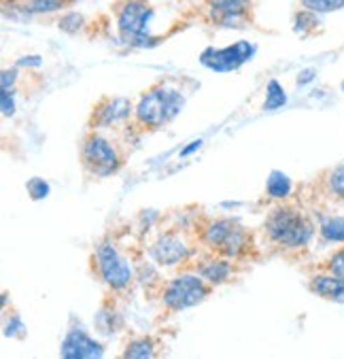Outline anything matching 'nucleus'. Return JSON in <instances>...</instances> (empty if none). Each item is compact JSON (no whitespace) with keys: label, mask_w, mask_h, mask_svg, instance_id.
<instances>
[{"label":"nucleus","mask_w":344,"mask_h":359,"mask_svg":"<svg viewBox=\"0 0 344 359\" xmlns=\"http://www.w3.org/2000/svg\"><path fill=\"white\" fill-rule=\"evenodd\" d=\"M183 270H189V272H195L200 274L204 280H209L213 287H219V285H228L232 283L240 272L247 270V266L242 264H236L232 259H226V257H219L215 253H209V251H200L195 253L185 266H181Z\"/></svg>","instance_id":"9"},{"label":"nucleus","mask_w":344,"mask_h":359,"mask_svg":"<svg viewBox=\"0 0 344 359\" xmlns=\"http://www.w3.org/2000/svg\"><path fill=\"white\" fill-rule=\"evenodd\" d=\"M92 270L94 276L106 285L113 296H123L134 283L132 264L119 253L111 238H100L92 251Z\"/></svg>","instance_id":"5"},{"label":"nucleus","mask_w":344,"mask_h":359,"mask_svg":"<svg viewBox=\"0 0 344 359\" xmlns=\"http://www.w3.org/2000/svg\"><path fill=\"white\" fill-rule=\"evenodd\" d=\"M115 15H117V30L130 45L151 47L158 43V39L147 34L149 22L153 18V9L149 7L147 0H117Z\"/></svg>","instance_id":"7"},{"label":"nucleus","mask_w":344,"mask_h":359,"mask_svg":"<svg viewBox=\"0 0 344 359\" xmlns=\"http://www.w3.org/2000/svg\"><path fill=\"white\" fill-rule=\"evenodd\" d=\"M308 290H310V294H315L321 300L344 304V278H340L336 274L319 270L317 274H312L308 278Z\"/></svg>","instance_id":"14"},{"label":"nucleus","mask_w":344,"mask_h":359,"mask_svg":"<svg viewBox=\"0 0 344 359\" xmlns=\"http://www.w3.org/2000/svg\"><path fill=\"white\" fill-rule=\"evenodd\" d=\"M162 353V344L156 336L151 334H141V336H132L121 351L123 359H151Z\"/></svg>","instance_id":"15"},{"label":"nucleus","mask_w":344,"mask_h":359,"mask_svg":"<svg viewBox=\"0 0 344 359\" xmlns=\"http://www.w3.org/2000/svg\"><path fill=\"white\" fill-rule=\"evenodd\" d=\"M287 102V96H285V90L281 88L279 81H270L268 88H266V102H263V111H277L281 109L283 104Z\"/></svg>","instance_id":"21"},{"label":"nucleus","mask_w":344,"mask_h":359,"mask_svg":"<svg viewBox=\"0 0 344 359\" xmlns=\"http://www.w3.org/2000/svg\"><path fill=\"white\" fill-rule=\"evenodd\" d=\"M319 234L325 243H344V217H327L319 226Z\"/></svg>","instance_id":"20"},{"label":"nucleus","mask_w":344,"mask_h":359,"mask_svg":"<svg viewBox=\"0 0 344 359\" xmlns=\"http://www.w3.org/2000/svg\"><path fill=\"white\" fill-rule=\"evenodd\" d=\"M83 28V15L71 11V13H66L62 20H60V30L68 32V34H77L79 30Z\"/></svg>","instance_id":"24"},{"label":"nucleus","mask_w":344,"mask_h":359,"mask_svg":"<svg viewBox=\"0 0 344 359\" xmlns=\"http://www.w3.org/2000/svg\"><path fill=\"white\" fill-rule=\"evenodd\" d=\"M185 96L166 81H160L145 90L134 104V115L128 121V134L145 136L149 132L166 128L183 109Z\"/></svg>","instance_id":"3"},{"label":"nucleus","mask_w":344,"mask_h":359,"mask_svg":"<svg viewBox=\"0 0 344 359\" xmlns=\"http://www.w3.org/2000/svg\"><path fill=\"white\" fill-rule=\"evenodd\" d=\"M215 292V287L204 280L200 274L183 270L179 276L168 278L166 283L160 285V304L166 315H177L181 311L193 309L202 304L204 300H209Z\"/></svg>","instance_id":"4"},{"label":"nucleus","mask_w":344,"mask_h":359,"mask_svg":"<svg viewBox=\"0 0 344 359\" xmlns=\"http://www.w3.org/2000/svg\"><path fill=\"white\" fill-rule=\"evenodd\" d=\"M94 321H96V327H98L102 334H113V332L121 325L119 315H117V311H115V304H113L111 300H104V302H102V306L98 309Z\"/></svg>","instance_id":"18"},{"label":"nucleus","mask_w":344,"mask_h":359,"mask_svg":"<svg viewBox=\"0 0 344 359\" xmlns=\"http://www.w3.org/2000/svg\"><path fill=\"white\" fill-rule=\"evenodd\" d=\"M321 185L327 196H331L338 202H344V162L325 170L321 177Z\"/></svg>","instance_id":"16"},{"label":"nucleus","mask_w":344,"mask_h":359,"mask_svg":"<svg viewBox=\"0 0 344 359\" xmlns=\"http://www.w3.org/2000/svg\"><path fill=\"white\" fill-rule=\"evenodd\" d=\"M253 53H255V47L249 41H238L223 49L209 47L206 51H202L200 62L206 68L217 70V73H232V70H238L245 62H249Z\"/></svg>","instance_id":"11"},{"label":"nucleus","mask_w":344,"mask_h":359,"mask_svg":"<svg viewBox=\"0 0 344 359\" xmlns=\"http://www.w3.org/2000/svg\"><path fill=\"white\" fill-rule=\"evenodd\" d=\"M315 222L310 215L298 206L296 202L281 200V204L272 206L261 224V236L263 241L281 253L302 251L306 249L315 238Z\"/></svg>","instance_id":"2"},{"label":"nucleus","mask_w":344,"mask_h":359,"mask_svg":"<svg viewBox=\"0 0 344 359\" xmlns=\"http://www.w3.org/2000/svg\"><path fill=\"white\" fill-rule=\"evenodd\" d=\"M211 22L221 28H245L251 13V0H206Z\"/></svg>","instance_id":"12"},{"label":"nucleus","mask_w":344,"mask_h":359,"mask_svg":"<svg viewBox=\"0 0 344 359\" xmlns=\"http://www.w3.org/2000/svg\"><path fill=\"white\" fill-rule=\"evenodd\" d=\"M134 115V104L125 96H102L88 117V130L113 128L119 123L130 121Z\"/></svg>","instance_id":"10"},{"label":"nucleus","mask_w":344,"mask_h":359,"mask_svg":"<svg viewBox=\"0 0 344 359\" xmlns=\"http://www.w3.org/2000/svg\"><path fill=\"white\" fill-rule=\"evenodd\" d=\"M195 249H198V243L193 241L189 230L187 232L168 230L158 236V241L151 245L149 253L156 264L174 268V266H185L198 253Z\"/></svg>","instance_id":"8"},{"label":"nucleus","mask_w":344,"mask_h":359,"mask_svg":"<svg viewBox=\"0 0 344 359\" xmlns=\"http://www.w3.org/2000/svg\"><path fill=\"white\" fill-rule=\"evenodd\" d=\"M0 104H3V115L5 117L15 115V102L11 98V92H3V94H0Z\"/></svg>","instance_id":"27"},{"label":"nucleus","mask_w":344,"mask_h":359,"mask_svg":"<svg viewBox=\"0 0 344 359\" xmlns=\"http://www.w3.org/2000/svg\"><path fill=\"white\" fill-rule=\"evenodd\" d=\"M102 355L104 346L96 338H92L83 327H71L60 344V357L64 359H92Z\"/></svg>","instance_id":"13"},{"label":"nucleus","mask_w":344,"mask_h":359,"mask_svg":"<svg viewBox=\"0 0 344 359\" xmlns=\"http://www.w3.org/2000/svg\"><path fill=\"white\" fill-rule=\"evenodd\" d=\"M312 75H315V70H304V73L300 75V79H298V83H308L312 79Z\"/></svg>","instance_id":"29"},{"label":"nucleus","mask_w":344,"mask_h":359,"mask_svg":"<svg viewBox=\"0 0 344 359\" xmlns=\"http://www.w3.org/2000/svg\"><path fill=\"white\" fill-rule=\"evenodd\" d=\"M15 81H18V68H5L3 70V92H13V86H15Z\"/></svg>","instance_id":"26"},{"label":"nucleus","mask_w":344,"mask_h":359,"mask_svg":"<svg viewBox=\"0 0 344 359\" xmlns=\"http://www.w3.org/2000/svg\"><path fill=\"white\" fill-rule=\"evenodd\" d=\"M189 234L193 236L200 249L232 259L236 264L249 266L259 259V247L255 234L232 217L198 215L191 222Z\"/></svg>","instance_id":"1"},{"label":"nucleus","mask_w":344,"mask_h":359,"mask_svg":"<svg viewBox=\"0 0 344 359\" xmlns=\"http://www.w3.org/2000/svg\"><path fill=\"white\" fill-rule=\"evenodd\" d=\"M319 270L323 272H329V274H336L340 278H344V247L336 249L325 262H321Z\"/></svg>","instance_id":"23"},{"label":"nucleus","mask_w":344,"mask_h":359,"mask_svg":"<svg viewBox=\"0 0 344 359\" xmlns=\"http://www.w3.org/2000/svg\"><path fill=\"white\" fill-rule=\"evenodd\" d=\"M3 3H5V7L11 3V5H20V3H28V0H3Z\"/></svg>","instance_id":"30"},{"label":"nucleus","mask_w":344,"mask_h":359,"mask_svg":"<svg viewBox=\"0 0 344 359\" xmlns=\"http://www.w3.org/2000/svg\"><path fill=\"white\" fill-rule=\"evenodd\" d=\"M79 162L85 175L94 179H106L123 168L125 156L115 142L100 134V130H88L79 145Z\"/></svg>","instance_id":"6"},{"label":"nucleus","mask_w":344,"mask_h":359,"mask_svg":"<svg viewBox=\"0 0 344 359\" xmlns=\"http://www.w3.org/2000/svg\"><path fill=\"white\" fill-rule=\"evenodd\" d=\"M294 183L287 175H283L281 170H272L268 181H266V194L272 200H287L291 196Z\"/></svg>","instance_id":"17"},{"label":"nucleus","mask_w":344,"mask_h":359,"mask_svg":"<svg viewBox=\"0 0 344 359\" xmlns=\"http://www.w3.org/2000/svg\"><path fill=\"white\" fill-rule=\"evenodd\" d=\"M342 88H344V83H342Z\"/></svg>","instance_id":"31"},{"label":"nucleus","mask_w":344,"mask_h":359,"mask_svg":"<svg viewBox=\"0 0 344 359\" xmlns=\"http://www.w3.org/2000/svg\"><path fill=\"white\" fill-rule=\"evenodd\" d=\"M300 5L306 11L321 15V13H331V11L344 9V0H300Z\"/></svg>","instance_id":"22"},{"label":"nucleus","mask_w":344,"mask_h":359,"mask_svg":"<svg viewBox=\"0 0 344 359\" xmlns=\"http://www.w3.org/2000/svg\"><path fill=\"white\" fill-rule=\"evenodd\" d=\"M75 0H28L24 9L34 15H45V13H55L66 7H71Z\"/></svg>","instance_id":"19"},{"label":"nucleus","mask_w":344,"mask_h":359,"mask_svg":"<svg viewBox=\"0 0 344 359\" xmlns=\"http://www.w3.org/2000/svg\"><path fill=\"white\" fill-rule=\"evenodd\" d=\"M18 332H26V327L20 315H13V323H5V336H15Z\"/></svg>","instance_id":"28"},{"label":"nucleus","mask_w":344,"mask_h":359,"mask_svg":"<svg viewBox=\"0 0 344 359\" xmlns=\"http://www.w3.org/2000/svg\"><path fill=\"white\" fill-rule=\"evenodd\" d=\"M26 189H28V194H30L32 200H43V198H47V194H49V185H47L43 179H39V177L30 179L28 185H26Z\"/></svg>","instance_id":"25"}]
</instances>
